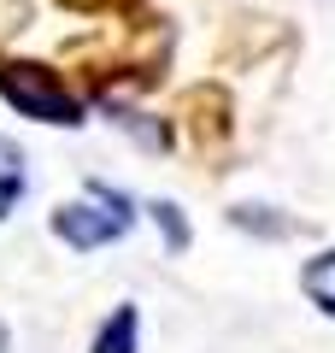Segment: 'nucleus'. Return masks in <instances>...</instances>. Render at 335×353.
I'll list each match as a JSON object with an SVG mask.
<instances>
[{
	"label": "nucleus",
	"mask_w": 335,
	"mask_h": 353,
	"mask_svg": "<svg viewBox=\"0 0 335 353\" xmlns=\"http://www.w3.org/2000/svg\"><path fill=\"white\" fill-rule=\"evenodd\" d=\"M130 224H136L130 194L106 189V183H88L83 201H71V206H59V212H53V236L71 241V248H106V241H118Z\"/></svg>",
	"instance_id": "1"
},
{
	"label": "nucleus",
	"mask_w": 335,
	"mask_h": 353,
	"mask_svg": "<svg viewBox=\"0 0 335 353\" xmlns=\"http://www.w3.org/2000/svg\"><path fill=\"white\" fill-rule=\"evenodd\" d=\"M6 94H12V101H24L30 112L48 118V124H71V118H77V106L65 101V94H48V88H36V83H30V71L6 77Z\"/></svg>",
	"instance_id": "2"
},
{
	"label": "nucleus",
	"mask_w": 335,
	"mask_h": 353,
	"mask_svg": "<svg viewBox=\"0 0 335 353\" xmlns=\"http://www.w3.org/2000/svg\"><path fill=\"white\" fill-rule=\"evenodd\" d=\"M18 194H24V153H18L6 136H0V218L12 212Z\"/></svg>",
	"instance_id": "3"
},
{
	"label": "nucleus",
	"mask_w": 335,
	"mask_h": 353,
	"mask_svg": "<svg viewBox=\"0 0 335 353\" xmlns=\"http://www.w3.org/2000/svg\"><path fill=\"white\" fill-rule=\"evenodd\" d=\"M306 294L323 306V312H335V253H323V259L306 265Z\"/></svg>",
	"instance_id": "4"
},
{
	"label": "nucleus",
	"mask_w": 335,
	"mask_h": 353,
	"mask_svg": "<svg viewBox=\"0 0 335 353\" xmlns=\"http://www.w3.org/2000/svg\"><path fill=\"white\" fill-rule=\"evenodd\" d=\"M130 341H136V306H118V324L100 330L94 353H130Z\"/></svg>",
	"instance_id": "5"
},
{
	"label": "nucleus",
	"mask_w": 335,
	"mask_h": 353,
	"mask_svg": "<svg viewBox=\"0 0 335 353\" xmlns=\"http://www.w3.org/2000/svg\"><path fill=\"white\" fill-rule=\"evenodd\" d=\"M0 353H6V330H0Z\"/></svg>",
	"instance_id": "6"
}]
</instances>
